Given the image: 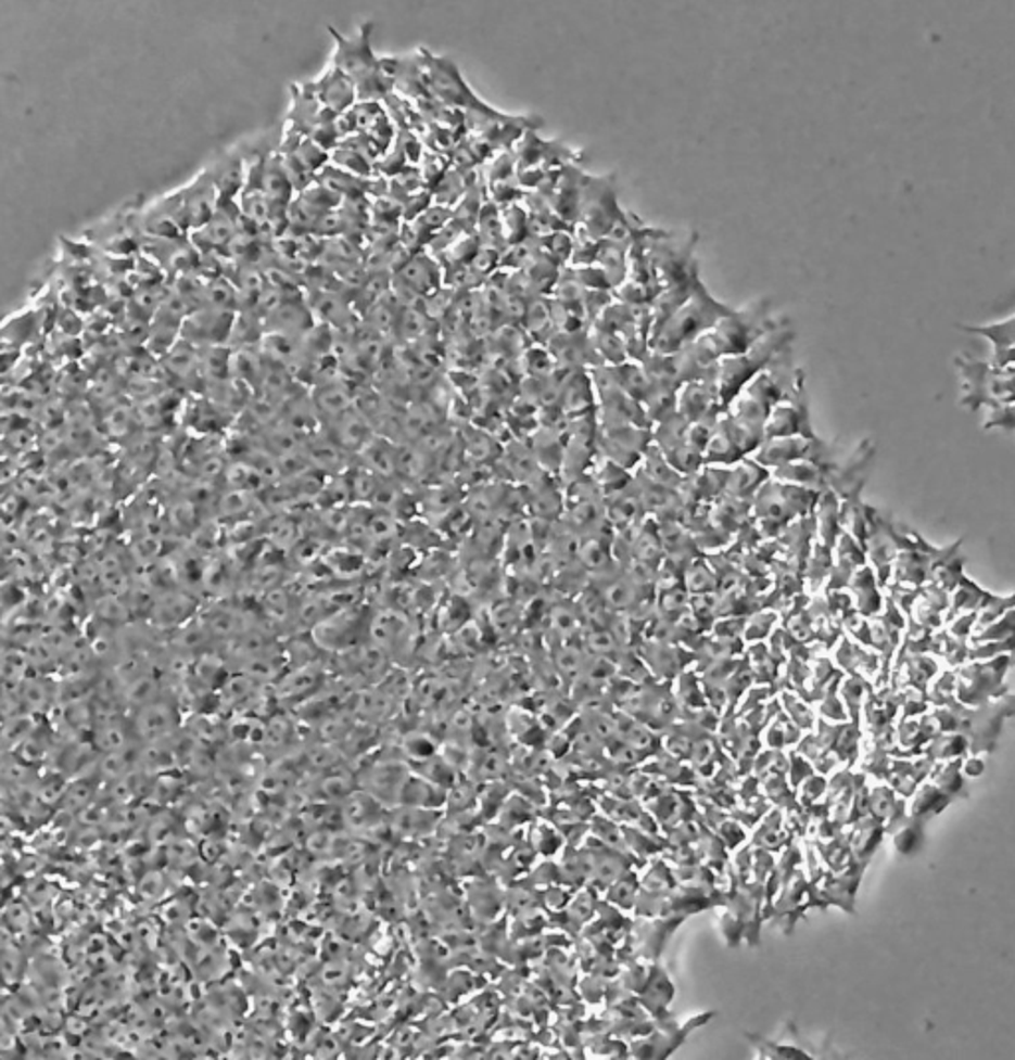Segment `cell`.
<instances>
[{"label":"cell","mask_w":1015,"mask_h":1060,"mask_svg":"<svg viewBox=\"0 0 1015 1060\" xmlns=\"http://www.w3.org/2000/svg\"><path fill=\"white\" fill-rule=\"evenodd\" d=\"M580 217L585 220V230L592 239L609 237L617 225L625 218L616 201L613 179H585L582 189Z\"/></svg>","instance_id":"277c9868"},{"label":"cell","mask_w":1015,"mask_h":1060,"mask_svg":"<svg viewBox=\"0 0 1015 1060\" xmlns=\"http://www.w3.org/2000/svg\"><path fill=\"white\" fill-rule=\"evenodd\" d=\"M741 458L746 457L741 455L740 448L736 446L731 433L726 431L722 419H719L714 431H712V436L708 440L707 448H705V467H734L740 462Z\"/></svg>","instance_id":"7c38bea8"},{"label":"cell","mask_w":1015,"mask_h":1060,"mask_svg":"<svg viewBox=\"0 0 1015 1060\" xmlns=\"http://www.w3.org/2000/svg\"><path fill=\"white\" fill-rule=\"evenodd\" d=\"M722 412H724V405L720 399L719 385H716V371L705 379L683 383L678 388L676 414L683 417L688 424L719 421Z\"/></svg>","instance_id":"8992f818"},{"label":"cell","mask_w":1015,"mask_h":1060,"mask_svg":"<svg viewBox=\"0 0 1015 1060\" xmlns=\"http://www.w3.org/2000/svg\"><path fill=\"white\" fill-rule=\"evenodd\" d=\"M686 587L688 591L707 595L714 589L719 575L710 570L705 561H690V565L685 571Z\"/></svg>","instance_id":"5bb4252c"},{"label":"cell","mask_w":1015,"mask_h":1060,"mask_svg":"<svg viewBox=\"0 0 1015 1060\" xmlns=\"http://www.w3.org/2000/svg\"><path fill=\"white\" fill-rule=\"evenodd\" d=\"M206 173L211 175L213 184L217 189L220 205H229L234 199H239L249 181V167L246 161L242 159L237 153H227L218 157Z\"/></svg>","instance_id":"30bf717a"},{"label":"cell","mask_w":1015,"mask_h":1060,"mask_svg":"<svg viewBox=\"0 0 1015 1060\" xmlns=\"http://www.w3.org/2000/svg\"><path fill=\"white\" fill-rule=\"evenodd\" d=\"M627 490L619 491V494H613L607 498L609 500V508H607L609 522L621 525V527H625V525L629 527L645 510V502H643L640 494H627Z\"/></svg>","instance_id":"4fadbf2b"},{"label":"cell","mask_w":1015,"mask_h":1060,"mask_svg":"<svg viewBox=\"0 0 1015 1060\" xmlns=\"http://www.w3.org/2000/svg\"><path fill=\"white\" fill-rule=\"evenodd\" d=\"M770 476L772 474L752 458H741L738 464L724 468V496L722 498L752 502L756 491L764 486L765 480Z\"/></svg>","instance_id":"9c48e42d"},{"label":"cell","mask_w":1015,"mask_h":1060,"mask_svg":"<svg viewBox=\"0 0 1015 1060\" xmlns=\"http://www.w3.org/2000/svg\"><path fill=\"white\" fill-rule=\"evenodd\" d=\"M732 311L734 308L712 296L698 278L695 290L685 304L652 328L650 352L661 355L678 354L712 330L722 318L731 316Z\"/></svg>","instance_id":"6da1fadb"},{"label":"cell","mask_w":1015,"mask_h":1060,"mask_svg":"<svg viewBox=\"0 0 1015 1060\" xmlns=\"http://www.w3.org/2000/svg\"><path fill=\"white\" fill-rule=\"evenodd\" d=\"M371 30L373 24L367 23L359 28V33L354 38H345L338 30L330 28L331 38L335 42L331 66L350 76L355 81V86L376 76L379 69V60L371 48Z\"/></svg>","instance_id":"5b68a950"},{"label":"cell","mask_w":1015,"mask_h":1060,"mask_svg":"<svg viewBox=\"0 0 1015 1060\" xmlns=\"http://www.w3.org/2000/svg\"><path fill=\"white\" fill-rule=\"evenodd\" d=\"M308 88L321 103V107L331 114L342 115L354 110L357 86L350 76L333 66L323 72L318 80L308 84Z\"/></svg>","instance_id":"52a82bcc"},{"label":"cell","mask_w":1015,"mask_h":1060,"mask_svg":"<svg viewBox=\"0 0 1015 1060\" xmlns=\"http://www.w3.org/2000/svg\"><path fill=\"white\" fill-rule=\"evenodd\" d=\"M794 331L784 320L777 328L765 333L764 337L746 354L732 355L724 357L716 366V385H719L720 399L724 409L731 405V400L746 387L753 376L760 371H764L777 355L782 354L787 347H791Z\"/></svg>","instance_id":"3957f363"},{"label":"cell","mask_w":1015,"mask_h":1060,"mask_svg":"<svg viewBox=\"0 0 1015 1060\" xmlns=\"http://www.w3.org/2000/svg\"><path fill=\"white\" fill-rule=\"evenodd\" d=\"M820 496L822 494L817 490L786 484L770 476L750 502L753 532L765 539H774L798 518L813 515Z\"/></svg>","instance_id":"7a4b0ae2"},{"label":"cell","mask_w":1015,"mask_h":1060,"mask_svg":"<svg viewBox=\"0 0 1015 1060\" xmlns=\"http://www.w3.org/2000/svg\"><path fill=\"white\" fill-rule=\"evenodd\" d=\"M397 284L413 296H429L439 288V266L427 254H417L397 270Z\"/></svg>","instance_id":"8fae6325"},{"label":"cell","mask_w":1015,"mask_h":1060,"mask_svg":"<svg viewBox=\"0 0 1015 1060\" xmlns=\"http://www.w3.org/2000/svg\"><path fill=\"white\" fill-rule=\"evenodd\" d=\"M789 436H808L813 438L811 429L810 411L805 395L799 399L786 400L776 405L767 422H765V440L767 438H789Z\"/></svg>","instance_id":"ba28073f"}]
</instances>
